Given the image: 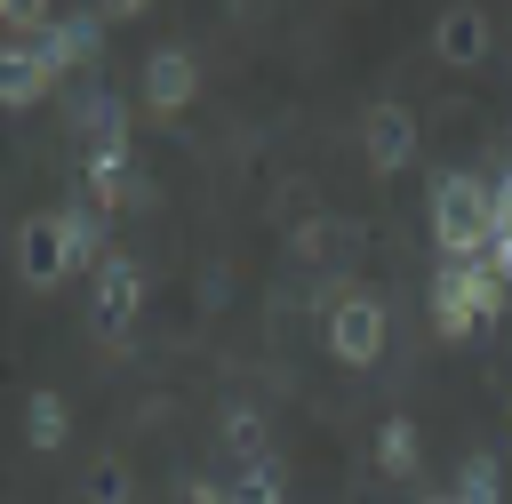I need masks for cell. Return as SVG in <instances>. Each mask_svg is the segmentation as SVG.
<instances>
[{"label":"cell","mask_w":512,"mask_h":504,"mask_svg":"<svg viewBox=\"0 0 512 504\" xmlns=\"http://www.w3.org/2000/svg\"><path fill=\"white\" fill-rule=\"evenodd\" d=\"M192 96H200V64H192V48H176V40L152 48V56H144V112L168 120V112H184Z\"/></svg>","instance_id":"obj_7"},{"label":"cell","mask_w":512,"mask_h":504,"mask_svg":"<svg viewBox=\"0 0 512 504\" xmlns=\"http://www.w3.org/2000/svg\"><path fill=\"white\" fill-rule=\"evenodd\" d=\"M96 32H104L96 16H56V24H48L32 48L48 56V72H72V64H88V56H96Z\"/></svg>","instance_id":"obj_11"},{"label":"cell","mask_w":512,"mask_h":504,"mask_svg":"<svg viewBox=\"0 0 512 504\" xmlns=\"http://www.w3.org/2000/svg\"><path fill=\"white\" fill-rule=\"evenodd\" d=\"M56 216H64V248H72V272H96V264L112 256V248H104V208H96V200H64Z\"/></svg>","instance_id":"obj_12"},{"label":"cell","mask_w":512,"mask_h":504,"mask_svg":"<svg viewBox=\"0 0 512 504\" xmlns=\"http://www.w3.org/2000/svg\"><path fill=\"white\" fill-rule=\"evenodd\" d=\"M360 152H368L376 176H400V168L416 160V112H408V104H368V120H360Z\"/></svg>","instance_id":"obj_6"},{"label":"cell","mask_w":512,"mask_h":504,"mask_svg":"<svg viewBox=\"0 0 512 504\" xmlns=\"http://www.w3.org/2000/svg\"><path fill=\"white\" fill-rule=\"evenodd\" d=\"M56 24V8L48 0H0V32H24V40H40Z\"/></svg>","instance_id":"obj_18"},{"label":"cell","mask_w":512,"mask_h":504,"mask_svg":"<svg viewBox=\"0 0 512 504\" xmlns=\"http://www.w3.org/2000/svg\"><path fill=\"white\" fill-rule=\"evenodd\" d=\"M424 304H432V328H440L448 344H464V336L496 328V312H504V280H496L488 256H480V264H440Z\"/></svg>","instance_id":"obj_2"},{"label":"cell","mask_w":512,"mask_h":504,"mask_svg":"<svg viewBox=\"0 0 512 504\" xmlns=\"http://www.w3.org/2000/svg\"><path fill=\"white\" fill-rule=\"evenodd\" d=\"M224 448H232V456H264V416L224 408Z\"/></svg>","instance_id":"obj_19"},{"label":"cell","mask_w":512,"mask_h":504,"mask_svg":"<svg viewBox=\"0 0 512 504\" xmlns=\"http://www.w3.org/2000/svg\"><path fill=\"white\" fill-rule=\"evenodd\" d=\"M488 264H496V280L512 288V232H496V240H488Z\"/></svg>","instance_id":"obj_21"},{"label":"cell","mask_w":512,"mask_h":504,"mask_svg":"<svg viewBox=\"0 0 512 504\" xmlns=\"http://www.w3.org/2000/svg\"><path fill=\"white\" fill-rule=\"evenodd\" d=\"M448 504H504V472H496V456H464Z\"/></svg>","instance_id":"obj_16"},{"label":"cell","mask_w":512,"mask_h":504,"mask_svg":"<svg viewBox=\"0 0 512 504\" xmlns=\"http://www.w3.org/2000/svg\"><path fill=\"white\" fill-rule=\"evenodd\" d=\"M48 88H56L48 56H40L32 40H0V104H8V112H32Z\"/></svg>","instance_id":"obj_8"},{"label":"cell","mask_w":512,"mask_h":504,"mask_svg":"<svg viewBox=\"0 0 512 504\" xmlns=\"http://www.w3.org/2000/svg\"><path fill=\"white\" fill-rule=\"evenodd\" d=\"M424 224H432V248L440 264H480L488 240H496V216H488V184L464 176V168H440L424 184Z\"/></svg>","instance_id":"obj_1"},{"label":"cell","mask_w":512,"mask_h":504,"mask_svg":"<svg viewBox=\"0 0 512 504\" xmlns=\"http://www.w3.org/2000/svg\"><path fill=\"white\" fill-rule=\"evenodd\" d=\"M184 504H232L224 488H184Z\"/></svg>","instance_id":"obj_23"},{"label":"cell","mask_w":512,"mask_h":504,"mask_svg":"<svg viewBox=\"0 0 512 504\" xmlns=\"http://www.w3.org/2000/svg\"><path fill=\"white\" fill-rule=\"evenodd\" d=\"M80 136H88V144H128V112H120V96H88V104H80Z\"/></svg>","instance_id":"obj_17"},{"label":"cell","mask_w":512,"mask_h":504,"mask_svg":"<svg viewBox=\"0 0 512 504\" xmlns=\"http://www.w3.org/2000/svg\"><path fill=\"white\" fill-rule=\"evenodd\" d=\"M224 496H232V504H288V472H280V456H272V448H264V456H240L232 480H224Z\"/></svg>","instance_id":"obj_13"},{"label":"cell","mask_w":512,"mask_h":504,"mask_svg":"<svg viewBox=\"0 0 512 504\" xmlns=\"http://www.w3.org/2000/svg\"><path fill=\"white\" fill-rule=\"evenodd\" d=\"M488 216H496V232H512V168L488 184Z\"/></svg>","instance_id":"obj_20"},{"label":"cell","mask_w":512,"mask_h":504,"mask_svg":"<svg viewBox=\"0 0 512 504\" xmlns=\"http://www.w3.org/2000/svg\"><path fill=\"white\" fill-rule=\"evenodd\" d=\"M80 184H88L96 208H128V200H136V160H128V144H88Z\"/></svg>","instance_id":"obj_10"},{"label":"cell","mask_w":512,"mask_h":504,"mask_svg":"<svg viewBox=\"0 0 512 504\" xmlns=\"http://www.w3.org/2000/svg\"><path fill=\"white\" fill-rule=\"evenodd\" d=\"M136 312H144V272H136L128 248H112L88 272V328H96V344H128L136 336Z\"/></svg>","instance_id":"obj_3"},{"label":"cell","mask_w":512,"mask_h":504,"mask_svg":"<svg viewBox=\"0 0 512 504\" xmlns=\"http://www.w3.org/2000/svg\"><path fill=\"white\" fill-rule=\"evenodd\" d=\"M16 280L24 288H64L72 280V248H64V216L56 208L16 224Z\"/></svg>","instance_id":"obj_5"},{"label":"cell","mask_w":512,"mask_h":504,"mask_svg":"<svg viewBox=\"0 0 512 504\" xmlns=\"http://www.w3.org/2000/svg\"><path fill=\"white\" fill-rule=\"evenodd\" d=\"M64 432H72V408H64V392H48V384H40V392L24 400V440H32L40 456H56V448H64Z\"/></svg>","instance_id":"obj_15"},{"label":"cell","mask_w":512,"mask_h":504,"mask_svg":"<svg viewBox=\"0 0 512 504\" xmlns=\"http://www.w3.org/2000/svg\"><path fill=\"white\" fill-rule=\"evenodd\" d=\"M96 8H104V16H144L152 0H96Z\"/></svg>","instance_id":"obj_22"},{"label":"cell","mask_w":512,"mask_h":504,"mask_svg":"<svg viewBox=\"0 0 512 504\" xmlns=\"http://www.w3.org/2000/svg\"><path fill=\"white\" fill-rule=\"evenodd\" d=\"M416 464H424V432L408 416H384L376 424V472L384 480H416Z\"/></svg>","instance_id":"obj_14"},{"label":"cell","mask_w":512,"mask_h":504,"mask_svg":"<svg viewBox=\"0 0 512 504\" xmlns=\"http://www.w3.org/2000/svg\"><path fill=\"white\" fill-rule=\"evenodd\" d=\"M432 48H440L448 64H480V56H488V8H480V0H448V8L432 16Z\"/></svg>","instance_id":"obj_9"},{"label":"cell","mask_w":512,"mask_h":504,"mask_svg":"<svg viewBox=\"0 0 512 504\" xmlns=\"http://www.w3.org/2000/svg\"><path fill=\"white\" fill-rule=\"evenodd\" d=\"M384 336H392V320H384V296H368V288H344V296L328 304V352H336L344 368H376V360H384Z\"/></svg>","instance_id":"obj_4"},{"label":"cell","mask_w":512,"mask_h":504,"mask_svg":"<svg viewBox=\"0 0 512 504\" xmlns=\"http://www.w3.org/2000/svg\"><path fill=\"white\" fill-rule=\"evenodd\" d=\"M424 504H448V496H424Z\"/></svg>","instance_id":"obj_24"}]
</instances>
